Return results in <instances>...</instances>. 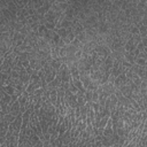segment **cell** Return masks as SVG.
I'll return each instance as SVG.
<instances>
[{
	"mask_svg": "<svg viewBox=\"0 0 147 147\" xmlns=\"http://www.w3.org/2000/svg\"><path fill=\"white\" fill-rule=\"evenodd\" d=\"M92 95H93V92H92V91H85L84 96H85L86 102H93V101H92Z\"/></svg>",
	"mask_w": 147,
	"mask_h": 147,
	"instance_id": "cell-6",
	"label": "cell"
},
{
	"mask_svg": "<svg viewBox=\"0 0 147 147\" xmlns=\"http://www.w3.org/2000/svg\"><path fill=\"white\" fill-rule=\"evenodd\" d=\"M145 134H147V121H145L144 129H142V132H141V136H145Z\"/></svg>",
	"mask_w": 147,
	"mask_h": 147,
	"instance_id": "cell-9",
	"label": "cell"
},
{
	"mask_svg": "<svg viewBox=\"0 0 147 147\" xmlns=\"http://www.w3.org/2000/svg\"><path fill=\"white\" fill-rule=\"evenodd\" d=\"M69 91H70L72 94H77V93L79 92V90H78V88H77L72 83H70V84H69Z\"/></svg>",
	"mask_w": 147,
	"mask_h": 147,
	"instance_id": "cell-7",
	"label": "cell"
},
{
	"mask_svg": "<svg viewBox=\"0 0 147 147\" xmlns=\"http://www.w3.org/2000/svg\"><path fill=\"white\" fill-rule=\"evenodd\" d=\"M14 130L16 132H21V129H22V125H23V114H20L18 116H16L14 123H11Z\"/></svg>",
	"mask_w": 147,
	"mask_h": 147,
	"instance_id": "cell-1",
	"label": "cell"
},
{
	"mask_svg": "<svg viewBox=\"0 0 147 147\" xmlns=\"http://www.w3.org/2000/svg\"><path fill=\"white\" fill-rule=\"evenodd\" d=\"M139 34H140V37L141 38H144V37H147V26H145V25H139Z\"/></svg>",
	"mask_w": 147,
	"mask_h": 147,
	"instance_id": "cell-5",
	"label": "cell"
},
{
	"mask_svg": "<svg viewBox=\"0 0 147 147\" xmlns=\"http://www.w3.org/2000/svg\"><path fill=\"white\" fill-rule=\"evenodd\" d=\"M124 59L131 64V65H133V64H136V60H137V57L134 56V54H133V52H125V55H124Z\"/></svg>",
	"mask_w": 147,
	"mask_h": 147,
	"instance_id": "cell-4",
	"label": "cell"
},
{
	"mask_svg": "<svg viewBox=\"0 0 147 147\" xmlns=\"http://www.w3.org/2000/svg\"><path fill=\"white\" fill-rule=\"evenodd\" d=\"M114 142H115L114 136H111V137H105V136H102L101 144H102L103 147H114Z\"/></svg>",
	"mask_w": 147,
	"mask_h": 147,
	"instance_id": "cell-3",
	"label": "cell"
},
{
	"mask_svg": "<svg viewBox=\"0 0 147 147\" xmlns=\"http://www.w3.org/2000/svg\"><path fill=\"white\" fill-rule=\"evenodd\" d=\"M141 44L144 45V47H145V48H147V37L141 38Z\"/></svg>",
	"mask_w": 147,
	"mask_h": 147,
	"instance_id": "cell-10",
	"label": "cell"
},
{
	"mask_svg": "<svg viewBox=\"0 0 147 147\" xmlns=\"http://www.w3.org/2000/svg\"><path fill=\"white\" fill-rule=\"evenodd\" d=\"M99 98H100V94H99V92H98V90H96V91H94V92H93L92 101H93V102H98V103H99Z\"/></svg>",
	"mask_w": 147,
	"mask_h": 147,
	"instance_id": "cell-8",
	"label": "cell"
},
{
	"mask_svg": "<svg viewBox=\"0 0 147 147\" xmlns=\"http://www.w3.org/2000/svg\"><path fill=\"white\" fill-rule=\"evenodd\" d=\"M9 114H11V115H14V116H18L20 114H22V113H21V108H20V102H18V100L15 101V102L10 106V108H9Z\"/></svg>",
	"mask_w": 147,
	"mask_h": 147,
	"instance_id": "cell-2",
	"label": "cell"
}]
</instances>
